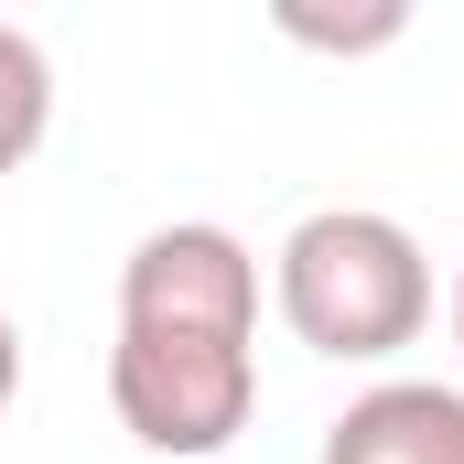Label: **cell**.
<instances>
[{"instance_id":"obj_1","label":"cell","mask_w":464,"mask_h":464,"mask_svg":"<svg viewBox=\"0 0 464 464\" xmlns=\"http://www.w3.org/2000/svg\"><path fill=\"white\" fill-rule=\"evenodd\" d=\"M270 303L314 356H400L432 324V259L378 206H314L270 259Z\"/></svg>"},{"instance_id":"obj_5","label":"cell","mask_w":464,"mask_h":464,"mask_svg":"<svg viewBox=\"0 0 464 464\" xmlns=\"http://www.w3.org/2000/svg\"><path fill=\"white\" fill-rule=\"evenodd\" d=\"M44 130H54V65L22 22H0V184L44 151Z\"/></svg>"},{"instance_id":"obj_7","label":"cell","mask_w":464,"mask_h":464,"mask_svg":"<svg viewBox=\"0 0 464 464\" xmlns=\"http://www.w3.org/2000/svg\"><path fill=\"white\" fill-rule=\"evenodd\" d=\"M11 400H22V324L0 314V411H11Z\"/></svg>"},{"instance_id":"obj_2","label":"cell","mask_w":464,"mask_h":464,"mask_svg":"<svg viewBox=\"0 0 464 464\" xmlns=\"http://www.w3.org/2000/svg\"><path fill=\"white\" fill-rule=\"evenodd\" d=\"M109 411L140 454H227L259 411V346L217 335H130L109 346Z\"/></svg>"},{"instance_id":"obj_8","label":"cell","mask_w":464,"mask_h":464,"mask_svg":"<svg viewBox=\"0 0 464 464\" xmlns=\"http://www.w3.org/2000/svg\"><path fill=\"white\" fill-rule=\"evenodd\" d=\"M454 346H464V281H454Z\"/></svg>"},{"instance_id":"obj_4","label":"cell","mask_w":464,"mask_h":464,"mask_svg":"<svg viewBox=\"0 0 464 464\" xmlns=\"http://www.w3.org/2000/svg\"><path fill=\"white\" fill-rule=\"evenodd\" d=\"M324 464H464V389L378 378L324 421Z\"/></svg>"},{"instance_id":"obj_3","label":"cell","mask_w":464,"mask_h":464,"mask_svg":"<svg viewBox=\"0 0 464 464\" xmlns=\"http://www.w3.org/2000/svg\"><path fill=\"white\" fill-rule=\"evenodd\" d=\"M119 324L130 335H217L259 346V259L217 217H173L119 259Z\"/></svg>"},{"instance_id":"obj_6","label":"cell","mask_w":464,"mask_h":464,"mask_svg":"<svg viewBox=\"0 0 464 464\" xmlns=\"http://www.w3.org/2000/svg\"><path fill=\"white\" fill-rule=\"evenodd\" d=\"M281 33H292V44H324V54H378V44L411 33V11H400V0H378V11H314V0H281Z\"/></svg>"}]
</instances>
